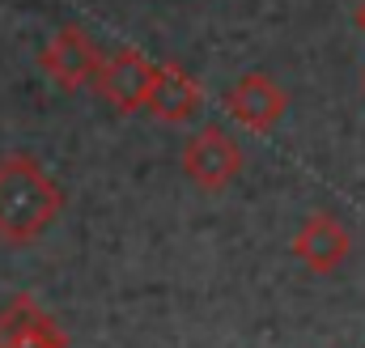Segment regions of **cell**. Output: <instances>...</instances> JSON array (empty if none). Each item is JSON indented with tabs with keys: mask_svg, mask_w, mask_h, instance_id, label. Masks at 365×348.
Returning <instances> with one entry per match:
<instances>
[{
	"mask_svg": "<svg viewBox=\"0 0 365 348\" xmlns=\"http://www.w3.org/2000/svg\"><path fill=\"white\" fill-rule=\"evenodd\" d=\"M149 86H153V64L132 51V47H119L110 56H102L98 64V77H93V89L123 115H136L145 111V98H149Z\"/></svg>",
	"mask_w": 365,
	"mask_h": 348,
	"instance_id": "5b68a950",
	"label": "cell"
},
{
	"mask_svg": "<svg viewBox=\"0 0 365 348\" xmlns=\"http://www.w3.org/2000/svg\"><path fill=\"white\" fill-rule=\"evenodd\" d=\"M200 106H204V89L182 64H175V60L153 64V86H149V98H145V111L153 119L187 123V119L200 115Z\"/></svg>",
	"mask_w": 365,
	"mask_h": 348,
	"instance_id": "52a82bcc",
	"label": "cell"
},
{
	"mask_svg": "<svg viewBox=\"0 0 365 348\" xmlns=\"http://www.w3.org/2000/svg\"><path fill=\"white\" fill-rule=\"evenodd\" d=\"M64 213V191L30 153L0 158V242L30 247Z\"/></svg>",
	"mask_w": 365,
	"mask_h": 348,
	"instance_id": "6da1fadb",
	"label": "cell"
},
{
	"mask_svg": "<svg viewBox=\"0 0 365 348\" xmlns=\"http://www.w3.org/2000/svg\"><path fill=\"white\" fill-rule=\"evenodd\" d=\"M293 255L306 263L314 276H331L353 255V234L331 213H310L302 221V230L293 234Z\"/></svg>",
	"mask_w": 365,
	"mask_h": 348,
	"instance_id": "8992f818",
	"label": "cell"
},
{
	"mask_svg": "<svg viewBox=\"0 0 365 348\" xmlns=\"http://www.w3.org/2000/svg\"><path fill=\"white\" fill-rule=\"evenodd\" d=\"M357 30H361V34H365V0H361V4H357Z\"/></svg>",
	"mask_w": 365,
	"mask_h": 348,
	"instance_id": "9c48e42d",
	"label": "cell"
},
{
	"mask_svg": "<svg viewBox=\"0 0 365 348\" xmlns=\"http://www.w3.org/2000/svg\"><path fill=\"white\" fill-rule=\"evenodd\" d=\"M182 174L204 187V191H221L242 174V149L234 145V136L217 123H204L187 145H182Z\"/></svg>",
	"mask_w": 365,
	"mask_h": 348,
	"instance_id": "7a4b0ae2",
	"label": "cell"
},
{
	"mask_svg": "<svg viewBox=\"0 0 365 348\" xmlns=\"http://www.w3.org/2000/svg\"><path fill=\"white\" fill-rule=\"evenodd\" d=\"M38 64L60 89H81V86H93L102 51L93 47V39L81 26H60L51 34V43L38 51Z\"/></svg>",
	"mask_w": 365,
	"mask_h": 348,
	"instance_id": "3957f363",
	"label": "cell"
},
{
	"mask_svg": "<svg viewBox=\"0 0 365 348\" xmlns=\"http://www.w3.org/2000/svg\"><path fill=\"white\" fill-rule=\"evenodd\" d=\"M0 348H68V336L30 293H17L0 310Z\"/></svg>",
	"mask_w": 365,
	"mask_h": 348,
	"instance_id": "ba28073f",
	"label": "cell"
},
{
	"mask_svg": "<svg viewBox=\"0 0 365 348\" xmlns=\"http://www.w3.org/2000/svg\"><path fill=\"white\" fill-rule=\"evenodd\" d=\"M225 111L247 128V132H272L289 111V93L284 86L268 73H242L234 86L225 89Z\"/></svg>",
	"mask_w": 365,
	"mask_h": 348,
	"instance_id": "277c9868",
	"label": "cell"
},
{
	"mask_svg": "<svg viewBox=\"0 0 365 348\" xmlns=\"http://www.w3.org/2000/svg\"><path fill=\"white\" fill-rule=\"evenodd\" d=\"M361 86H365V73H361Z\"/></svg>",
	"mask_w": 365,
	"mask_h": 348,
	"instance_id": "30bf717a",
	"label": "cell"
}]
</instances>
